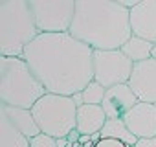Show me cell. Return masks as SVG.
Here are the masks:
<instances>
[{"label":"cell","mask_w":156,"mask_h":147,"mask_svg":"<svg viewBox=\"0 0 156 147\" xmlns=\"http://www.w3.org/2000/svg\"><path fill=\"white\" fill-rule=\"evenodd\" d=\"M22 59L48 94L72 98L94 81V50L70 33H41Z\"/></svg>","instance_id":"cell-1"},{"label":"cell","mask_w":156,"mask_h":147,"mask_svg":"<svg viewBox=\"0 0 156 147\" xmlns=\"http://www.w3.org/2000/svg\"><path fill=\"white\" fill-rule=\"evenodd\" d=\"M96 50H121L132 37L130 11L118 0H75V15L68 31Z\"/></svg>","instance_id":"cell-2"},{"label":"cell","mask_w":156,"mask_h":147,"mask_svg":"<svg viewBox=\"0 0 156 147\" xmlns=\"http://www.w3.org/2000/svg\"><path fill=\"white\" fill-rule=\"evenodd\" d=\"M41 35L28 0L0 2V52L2 57H24L26 48Z\"/></svg>","instance_id":"cell-3"},{"label":"cell","mask_w":156,"mask_h":147,"mask_svg":"<svg viewBox=\"0 0 156 147\" xmlns=\"http://www.w3.org/2000/svg\"><path fill=\"white\" fill-rule=\"evenodd\" d=\"M44 85L33 74L22 57L0 59V99L2 105L31 110L33 105L46 96Z\"/></svg>","instance_id":"cell-4"},{"label":"cell","mask_w":156,"mask_h":147,"mask_svg":"<svg viewBox=\"0 0 156 147\" xmlns=\"http://www.w3.org/2000/svg\"><path fill=\"white\" fill-rule=\"evenodd\" d=\"M41 132L55 140L66 138L77 125V105L70 96L46 94L31 109Z\"/></svg>","instance_id":"cell-5"},{"label":"cell","mask_w":156,"mask_h":147,"mask_svg":"<svg viewBox=\"0 0 156 147\" xmlns=\"http://www.w3.org/2000/svg\"><path fill=\"white\" fill-rule=\"evenodd\" d=\"M41 33H68L75 15V0H28Z\"/></svg>","instance_id":"cell-6"},{"label":"cell","mask_w":156,"mask_h":147,"mask_svg":"<svg viewBox=\"0 0 156 147\" xmlns=\"http://www.w3.org/2000/svg\"><path fill=\"white\" fill-rule=\"evenodd\" d=\"M134 63L121 50H96L94 52V81L105 88L127 85L132 76Z\"/></svg>","instance_id":"cell-7"},{"label":"cell","mask_w":156,"mask_h":147,"mask_svg":"<svg viewBox=\"0 0 156 147\" xmlns=\"http://www.w3.org/2000/svg\"><path fill=\"white\" fill-rule=\"evenodd\" d=\"M129 87L140 101L156 105V59L151 57L134 64Z\"/></svg>","instance_id":"cell-8"},{"label":"cell","mask_w":156,"mask_h":147,"mask_svg":"<svg viewBox=\"0 0 156 147\" xmlns=\"http://www.w3.org/2000/svg\"><path fill=\"white\" fill-rule=\"evenodd\" d=\"M129 131L140 138H156V105L138 101L123 118Z\"/></svg>","instance_id":"cell-9"},{"label":"cell","mask_w":156,"mask_h":147,"mask_svg":"<svg viewBox=\"0 0 156 147\" xmlns=\"http://www.w3.org/2000/svg\"><path fill=\"white\" fill-rule=\"evenodd\" d=\"M132 35L156 44V0H141L130 9Z\"/></svg>","instance_id":"cell-10"},{"label":"cell","mask_w":156,"mask_h":147,"mask_svg":"<svg viewBox=\"0 0 156 147\" xmlns=\"http://www.w3.org/2000/svg\"><path fill=\"white\" fill-rule=\"evenodd\" d=\"M138 101L140 99L136 98V94L127 83V85H116L107 88L101 107L108 120H123Z\"/></svg>","instance_id":"cell-11"},{"label":"cell","mask_w":156,"mask_h":147,"mask_svg":"<svg viewBox=\"0 0 156 147\" xmlns=\"http://www.w3.org/2000/svg\"><path fill=\"white\" fill-rule=\"evenodd\" d=\"M107 114L101 105H81L77 107V132L83 136H94L101 132L107 123Z\"/></svg>","instance_id":"cell-12"},{"label":"cell","mask_w":156,"mask_h":147,"mask_svg":"<svg viewBox=\"0 0 156 147\" xmlns=\"http://www.w3.org/2000/svg\"><path fill=\"white\" fill-rule=\"evenodd\" d=\"M0 112H2V118L9 120L24 136L33 138L37 134H41V129L31 114V110L28 109H19V107H9V105H2L0 107Z\"/></svg>","instance_id":"cell-13"},{"label":"cell","mask_w":156,"mask_h":147,"mask_svg":"<svg viewBox=\"0 0 156 147\" xmlns=\"http://www.w3.org/2000/svg\"><path fill=\"white\" fill-rule=\"evenodd\" d=\"M0 147H31L30 138L24 136L9 120L0 118Z\"/></svg>","instance_id":"cell-14"},{"label":"cell","mask_w":156,"mask_h":147,"mask_svg":"<svg viewBox=\"0 0 156 147\" xmlns=\"http://www.w3.org/2000/svg\"><path fill=\"white\" fill-rule=\"evenodd\" d=\"M152 48L154 44L149 42V41H143L136 35H132L121 48V52L136 64V63H141V61H147L152 57Z\"/></svg>","instance_id":"cell-15"},{"label":"cell","mask_w":156,"mask_h":147,"mask_svg":"<svg viewBox=\"0 0 156 147\" xmlns=\"http://www.w3.org/2000/svg\"><path fill=\"white\" fill-rule=\"evenodd\" d=\"M101 138H116V140L125 142L129 147H134V143L138 142V138L129 131L125 120H107L105 127L99 132V140Z\"/></svg>","instance_id":"cell-16"},{"label":"cell","mask_w":156,"mask_h":147,"mask_svg":"<svg viewBox=\"0 0 156 147\" xmlns=\"http://www.w3.org/2000/svg\"><path fill=\"white\" fill-rule=\"evenodd\" d=\"M105 92L107 88L103 85H99L98 81H92L85 87V90L81 92L83 96V105H101L105 99Z\"/></svg>","instance_id":"cell-17"},{"label":"cell","mask_w":156,"mask_h":147,"mask_svg":"<svg viewBox=\"0 0 156 147\" xmlns=\"http://www.w3.org/2000/svg\"><path fill=\"white\" fill-rule=\"evenodd\" d=\"M30 145L31 147H59V140H55L53 136H48L44 132L30 138Z\"/></svg>","instance_id":"cell-18"},{"label":"cell","mask_w":156,"mask_h":147,"mask_svg":"<svg viewBox=\"0 0 156 147\" xmlns=\"http://www.w3.org/2000/svg\"><path fill=\"white\" fill-rule=\"evenodd\" d=\"M94 147H129V145L121 140H116V138H101L94 143Z\"/></svg>","instance_id":"cell-19"},{"label":"cell","mask_w":156,"mask_h":147,"mask_svg":"<svg viewBox=\"0 0 156 147\" xmlns=\"http://www.w3.org/2000/svg\"><path fill=\"white\" fill-rule=\"evenodd\" d=\"M134 147H156V138H140Z\"/></svg>","instance_id":"cell-20"},{"label":"cell","mask_w":156,"mask_h":147,"mask_svg":"<svg viewBox=\"0 0 156 147\" xmlns=\"http://www.w3.org/2000/svg\"><path fill=\"white\" fill-rule=\"evenodd\" d=\"M72 98H73V101H75V105H77V107H81V105H83V96H81V92L73 94Z\"/></svg>","instance_id":"cell-21"},{"label":"cell","mask_w":156,"mask_h":147,"mask_svg":"<svg viewBox=\"0 0 156 147\" xmlns=\"http://www.w3.org/2000/svg\"><path fill=\"white\" fill-rule=\"evenodd\" d=\"M152 59H156V44H154V48H152Z\"/></svg>","instance_id":"cell-22"}]
</instances>
